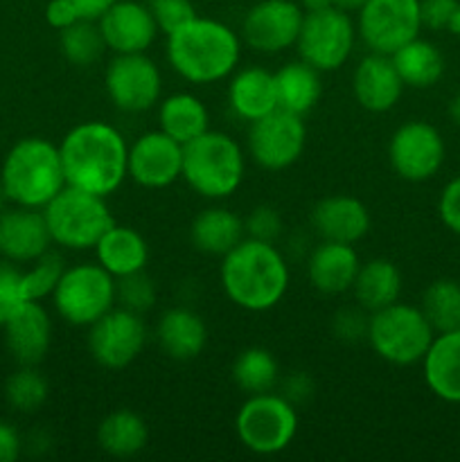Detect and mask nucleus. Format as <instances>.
<instances>
[{"mask_svg":"<svg viewBox=\"0 0 460 462\" xmlns=\"http://www.w3.org/2000/svg\"><path fill=\"white\" fill-rule=\"evenodd\" d=\"M59 153L70 188L111 197L129 179V143L108 122L88 120L72 126Z\"/></svg>","mask_w":460,"mask_h":462,"instance_id":"1","label":"nucleus"},{"mask_svg":"<svg viewBox=\"0 0 460 462\" xmlns=\"http://www.w3.org/2000/svg\"><path fill=\"white\" fill-rule=\"evenodd\" d=\"M221 289L239 310L262 314L284 300L289 291L287 257L275 244L244 237L221 257Z\"/></svg>","mask_w":460,"mask_h":462,"instance_id":"2","label":"nucleus"},{"mask_svg":"<svg viewBox=\"0 0 460 462\" xmlns=\"http://www.w3.org/2000/svg\"><path fill=\"white\" fill-rule=\"evenodd\" d=\"M167 61L180 79L206 86L228 79L242 59V39L216 18L194 16L167 34Z\"/></svg>","mask_w":460,"mask_h":462,"instance_id":"3","label":"nucleus"},{"mask_svg":"<svg viewBox=\"0 0 460 462\" xmlns=\"http://www.w3.org/2000/svg\"><path fill=\"white\" fill-rule=\"evenodd\" d=\"M0 183L12 206L43 210L66 188L59 144L39 135L18 140L5 156Z\"/></svg>","mask_w":460,"mask_h":462,"instance_id":"4","label":"nucleus"},{"mask_svg":"<svg viewBox=\"0 0 460 462\" xmlns=\"http://www.w3.org/2000/svg\"><path fill=\"white\" fill-rule=\"evenodd\" d=\"M246 174V153L242 144L224 131L207 129L183 147V174L198 197L219 201L233 197L244 183Z\"/></svg>","mask_w":460,"mask_h":462,"instance_id":"5","label":"nucleus"},{"mask_svg":"<svg viewBox=\"0 0 460 462\" xmlns=\"http://www.w3.org/2000/svg\"><path fill=\"white\" fill-rule=\"evenodd\" d=\"M433 337L436 329L424 311L409 302L397 300L383 310L370 311L365 341L379 359L397 368L422 364Z\"/></svg>","mask_w":460,"mask_h":462,"instance_id":"6","label":"nucleus"},{"mask_svg":"<svg viewBox=\"0 0 460 462\" xmlns=\"http://www.w3.org/2000/svg\"><path fill=\"white\" fill-rule=\"evenodd\" d=\"M50 237L68 251H93L102 235L115 224L106 197L66 185L43 208Z\"/></svg>","mask_w":460,"mask_h":462,"instance_id":"7","label":"nucleus"},{"mask_svg":"<svg viewBox=\"0 0 460 462\" xmlns=\"http://www.w3.org/2000/svg\"><path fill=\"white\" fill-rule=\"evenodd\" d=\"M298 406L280 393L248 395L235 418L239 442L255 456L282 454L298 436Z\"/></svg>","mask_w":460,"mask_h":462,"instance_id":"8","label":"nucleus"},{"mask_svg":"<svg viewBox=\"0 0 460 462\" xmlns=\"http://www.w3.org/2000/svg\"><path fill=\"white\" fill-rule=\"evenodd\" d=\"M57 314L72 328H90L117 302L115 278L97 262L66 266L52 291Z\"/></svg>","mask_w":460,"mask_h":462,"instance_id":"9","label":"nucleus"},{"mask_svg":"<svg viewBox=\"0 0 460 462\" xmlns=\"http://www.w3.org/2000/svg\"><path fill=\"white\" fill-rule=\"evenodd\" d=\"M356 39V23L352 21L350 12L332 5L305 14L296 50L302 61L314 66L318 72H332L345 66L354 52Z\"/></svg>","mask_w":460,"mask_h":462,"instance_id":"10","label":"nucleus"},{"mask_svg":"<svg viewBox=\"0 0 460 462\" xmlns=\"http://www.w3.org/2000/svg\"><path fill=\"white\" fill-rule=\"evenodd\" d=\"M422 32L419 0H368L356 12V34L370 52L395 54Z\"/></svg>","mask_w":460,"mask_h":462,"instance_id":"11","label":"nucleus"},{"mask_svg":"<svg viewBox=\"0 0 460 462\" xmlns=\"http://www.w3.org/2000/svg\"><path fill=\"white\" fill-rule=\"evenodd\" d=\"M104 88L117 111L144 113L161 102V68L147 52L115 54L104 72Z\"/></svg>","mask_w":460,"mask_h":462,"instance_id":"12","label":"nucleus"},{"mask_svg":"<svg viewBox=\"0 0 460 462\" xmlns=\"http://www.w3.org/2000/svg\"><path fill=\"white\" fill-rule=\"evenodd\" d=\"M147 338L143 314L124 307H113L90 325L86 343L95 364L106 370H122L143 355Z\"/></svg>","mask_w":460,"mask_h":462,"instance_id":"13","label":"nucleus"},{"mask_svg":"<svg viewBox=\"0 0 460 462\" xmlns=\"http://www.w3.org/2000/svg\"><path fill=\"white\" fill-rule=\"evenodd\" d=\"M305 144V120L282 108H275L248 126V156L266 171L289 170L302 156Z\"/></svg>","mask_w":460,"mask_h":462,"instance_id":"14","label":"nucleus"},{"mask_svg":"<svg viewBox=\"0 0 460 462\" xmlns=\"http://www.w3.org/2000/svg\"><path fill=\"white\" fill-rule=\"evenodd\" d=\"M445 138L433 125L410 120L397 126L388 143V161L392 171L409 183H424L433 179L445 165Z\"/></svg>","mask_w":460,"mask_h":462,"instance_id":"15","label":"nucleus"},{"mask_svg":"<svg viewBox=\"0 0 460 462\" xmlns=\"http://www.w3.org/2000/svg\"><path fill=\"white\" fill-rule=\"evenodd\" d=\"M302 18L305 12L298 0H260L244 16L242 36L257 52H284L296 45Z\"/></svg>","mask_w":460,"mask_h":462,"instance_id":"16","label":"nucleus"},{"mask_svg":"<svg viewBox=\"0 0 460 462\" xmlns=\"http://www.w3.org/2000/svg\"><path fill=\"white\" fill-rule=\"evenodd\" d=\"M183 174V144L161 129L147 131L129 144V179L147 189L170 188Z\"/></svg>","mask_w":460,"mask_h":462,"instance_id":"17","label":"nucleus"},{"mask_svg":"<svg viewBox=\"0 0 460 462\" xmlns=\"http://www.w3.org/2000/svg\"><path fill=\"white\" fill-rule=\"evenodd\" d=\"M97 25L106 48L115 54L147 52L161 32L152 9L140 0H117Z\"/></svg>","mask_w":460,"mask_h":462,"instance_id":"18","label":"nucleus"},{"mask_svg":"<svg viewBox=\"0 0 460 462\" xmlns=\"http://www.w3.org/2000/svg\"><path fill=\"white\" fill-rule=\"evenodd\" d=\"M48 224L43 210L14 206L0 215V255L14 264H32L50 251Z\"/></svg>","mask_w":460,"mask_h":462,"instance_id":"19","label":"nucleus"},{"mask_svg":"<svg viewBox=\"0 0 460 462\" xmlns=\"http://www.w3.org/2000/svg\"><path fill=\"white\" fill-rule=\"evenodd\" d=\"M404 81L388 54L368 52L352 72V95L370 113H388L397 106Z\"/></svg>","mask_w":460,"mask_h":462,"instance_id":"20","label":"nucleus"},{"mask_svg":"<svg viewBox=\"0 0 460 462\" xmlns=\"http://www.w3.org/2000/svg\"><path fill=\"white\" fill-rule=\"evenodd\" d=\"M5 343L18 365H39L52 343V320L39 300H27L5 320Z\"/></svg>","mask_w":460,"mask_h":462,"instance_id":"21","label":"nucleus"},{"mask_svg":"<svg viewBox=\"0 0 460 462\" xmlns=\"http://www.w3.org/2000/svg\"><path fill=\"white\" fill-rule=\"evenodd\" d=\"M373 217L361 199L350 194H332L320 199L311 210V228L327 242L356 244L368 235Z\"/></svg>","mask_w":460,"mask_h":462,"instance_id":"22","label":"nucleus"},{"mask_svg":"<svg viewBox=\"0 0 460 462\" xmlns=\"http://www.w3.org/2000/svg\"><path fill=\"white\" fill-rule=\"evenodd\" d=\"M359 266L361 260L354 244L320 239L307 260V278L318 293L338 296V293L350 291Z\"/></svg>","mask_w":460,"mask_h":462,"instance_id":"23","label":"nucleus"},{"mask_svg":"<svg viewBox=\"0 0 460 462\" xmlns=\"http://www.w3.org/2000/svg\"><path fill=\"white\" fill-rule=\"evenodd\" d=\"M156 338L170 359L192 361L206 350L207 325L197 311L188 307H171L158 319Z\"/></svg>","mask_w":460,"mask_h":462,"instance_id":"24","label":"nucleus"},{"mask_svg":"<svg viewBox=\"0 0 460 462\" xmlns=\"http://www.w3.org/2000/svg\"><path fill=\"white\" fill-rule=\"evenodd\" d=\"M422 373L437 400L460 404V329L433 337L422 359Z\"/></svg>","mask_w":460,"mask_h":462,"instance_id":"25","label":"nucleus"},{"mask_svg":"<svg viewBox=\"0 0 460 462\" xmlns=\"http://www.w3.org/2000/svg\"><path fill=\"white\" fill-rule=\"evenodd\" d=\"M228 104L233 113L248 125L269 116L278 108L273 72L262 66H248L235 70L228 84Z\"/></svg>","mask_w":460,"mask_h":462,"instance_id":"26","label":"nucleus"},{"mask_svg":"<svg viewBox=\"0 0 460 462\" xmlns=\"http://www.w3.org/2000/svg\"><path fill=\"white\" fill-rule=\"evenodd\" d=\"M95 262L108 271L113 278H126L147 269L149 244L131 226L113 224L95 244Z\"/></svg>","mask_w":460,"mask_h":462,"instance_id":"27","label":"nucleus"},{"mask_svg":"<svg viewBox=\"0 0 460 462\" xmlns=\"http://www.w3.org/2000/svg\"><path fill=\"white\" fill-rule=\"evenodd\" d=\"M246 237L244 219L228 208L212 206L198 212L189 226L192 246L203 255L224 257Z\"/></svg>","mask_w":460,"mask_h":462,"instance_id":"28","label":"nucleus"},{"mask_svg":"<svg viewBox=\"0 0 460 462\" xmlns=\"http://www.w3.org/2000/svg\"><path fill=\"white\" fill-rule=\"evenodd\" d=\"M320 75L323 72H318L302 59L289 61L282 68H278L273 72L278 108L305 117L323 97V79H320Z\"/></svg>","mask_w":460,"mask_h":462,"instance_id":"29","label":"nucleus"},{"mask_svg":"<svg viewBox=\"0 0 460 462\" xmlns=\"http://www.w3.org/2000/svg\"><path fill=\"white\" fill-rule=\"evenodd\" d=\"M158 129L185 147L210 129V113L194 93H171L158 104Z\"/></svg>","mask_w":460,"mask_h":462,"instance_id":"30","label":"nucleus"},{"mask_svg":"<svg viewBox=\"0 0 460 462\" xmlns=\"http://www.w3.org/2000/svg\"><path fill=\"white\" fill-rule=\"evenodd\" d=\"M354 293L356 305L365 311H377L392 305L401 296V273L395 262L386 257L361 262L359 273L350 289Z\"/></svg>","mask_w":460,"mask_h":462,"instance_id":"31","label":"nucleus"},{"mask_svg":"<svg viewBox=\"0 0 460 462\" xmlns=\"http://www.w3.org/2000/svg\"><path fill=\"white\" fill-rule=\"evenodd\" d=\"M97 445L113 458H133L147 447V422L135 411L117 409L108 413L97 427Z\"/></svg>","mask_w":460,"mask_h":462,"instance_id":"32","label":"nucleus"},{"mask_svg":"<svg viewBox=\"0 0 460 462\" xmlns=\"http://www.w3.org/2000/svg\"><path fill=\"white\" fill-rule=\"evenodd\" d=\"M391 59L404 86L410 88H431L445 75V54L436 43L419 36L391 54Z\"/></svg>","mask_w":460,"mask_h":462,"instance_id":"33","label":"nucleus"},{"mask_svg":"<svg viewBox=\"0 0 460 462\" xmlns=\"http://www.w3.org/2000/svg\"><path fill=\"white\" fill-rule=\"evenodd\" d=\"M230 377H233L235 386L246 395L269 393L280 382L278 359L266 347H246L233 361Z\"/></svg>","mask_w":460,"mask_h":462,"instance_id":"34","label":"nucleus"},{"mask_svg":"<svg viewBox=\"0 0 460 462\" xmlns=\"http://www.w3.org/2000/svg\"><path fill=\"white\" fill-rule=\"evenodd\" d=\"M419 310L436 334L460 329V282L451 278L433 280L422 293Z\"/></svg>","mask_w":460,"mask_h":462,"instance_id":"35","label":"nucleus"},{"mask_svg":"<svg viewBox=\"0 0 460 462\" xmlns=\"http://www.w3.org/2000/svg\"><path fill=\"white\" fill-rule=\"evenodd\" d=\"M59 50H61L63 59L77 68L95 66L99 59L106 52V43L99 32L97 21H86L79 18L72 23L70 27L59 32Z\"/></svg>","mask_w":460,"mask_h":462,"instance_id":"36","label":"nucleus"},{"mask_svg":"<svg viewBox=\"0 0 460 462\" xmlns=\"http://www.w3.org/2000/svg\"><path fill=\"white\" fill-rule=\"evenodd\" d=\"M50 386L36 365H21L5 382V400L18 413H36L45 404Z\"/></svg>","mask_w":460,"mask_h":462,"instance_id":"37","label":"nucleus"},{"mask_svg":"<svg viewBox=\"0 0 460 462\" xmlns=\"http://www.w3.org/2000/svg\"><path fill=\"white\" fill-rule=\"evenodd\" d=\"M63 271H66V262L52 248L36 257L32 262V269L23 273V291H25L27 300L43 302L45 298H52V291L57 289Z\"/></svg>","mask_w":460,"mask_h":462,"instance_id":"38","label":"nucleus"},{"mask_svg":"<svg viewBox=\"0 0 460 462\" xmlns=\"http://www.w3.org/2000/svg\"><path fill=\"white\" fill-rule=\"evenodd\" d=\"M115 293H117V302H120V307L135 311V314H144V311L152 310V307L156 305V298H158L156 282H153L144 271H140V273H131L126 275V278H117Z\"/></svg>","mask_w":460,"mask_h":462,"instance_id":"39","label":"nucleus"},{"mask_svg":"<svg viewBox=\"0 0 460 462\" xmlns=\"http://www.w3.org/2000/svg\"><path fill=\"white\" fill-rule=\"evenodd\" d=\"M27 302L23 291V271L14 266V262H0V325Z\"/></svg>","mask_w":460,"mask_h":462,"instance_id":"40","label":"nucleus"},{"mask_svg":"<svg viewBox=\"0 0 460 462\" xmlns=\"http://www.w3.org/2000/svg\"><path fill=\"white\" fill-rule=\"evenodd\" d=\"M144 3L152 9L153 18L158 23V30L165 36L174 32L176 27L183 25V23H188L189 18L197 16L192 0H144Z\"/></svg>","mask_w":460,"mask_h":462,"instance_id":"41","label":"nucleus"},{"mask_svg":"<svg viewBox=\"0 0 460 462\" xmlns=\"http://www.w3.org/2000/svg\"><path fill=\"white\" fill-rule=\"evenodd\" d=\"M244 228H246V237L275 244L280 239V235H282L284 224L282 217H280V212L275 208L257 206L244 219Z\"/></svg>","mask_w":460,"mask_h":462,"instance_id":"42","label":"nucleus"},{"mask_svg":"<svg viewBox=\"0 0 460 462\" xmlns=\"http://www.w3.org/2000/svg\"><path fill=\"white\" fill-rule=\"evenodd\" d=\"M368 319L370 311H365L363 307H345L334 316V334L341 341H363L368 334Z\"/></svg>","mask_w":460,"mask_h":462,"instance_id":"43","label":"nucleus"},{"mask_svg":"<svg viewBox=\"0 0 460 462\" xmlns=\"http://www.w3.org/2000/svg\"><path fill=\"white\" fill-rule=\"evenodd\" d=\"M460 0H419V16L422 27L433 32L449 30Z\"/></svg>","mask_w":460,"mask_h":462,"instance_id":"44","label":"nucleus"},{"mask_svg":"<svg viewBox=\"0 0 460 462\" xmlns=\"http://www.w3.org/2000/svg\"><path fill=\"white\" fill-rule=\"evenodd\" d=\"M437 215L445 228L460 237V176L451 179L442 188L440 199H437Z\"/></svg>","mask_w":460,"mask_h":462,"instance_id":"45","label":"nucleus"},{"mask_svg":"<svg viewBox=\"0 0 460 462\" xmlns=\"http://www.w3.org/2000/svg\"><path fill=\"white\" fill-rule=\"evenodd\" d=\"M45 21H48L50 27L61 32L70 27L72 23L79 21V14H77L75 5L70 0H50L45 5Z\"/></svg>","mask_w":460,"mask_h":462,"instance_id":"46","label":"nucleus"},{"mask_svg":"<svg viewBox=\"0 0 460 462\" xmlns=\"http://www.w3.org/2000/svg\"><path fill=\"white\" fill-rule=\"evenodd\" d=\"M23 451V440L16 429L9 422L0 420V462L18 460Z\"/></svg>","mask_w":460,"mask_h":462,"instance_id":"47","label":"nucleus"},{"mask_svg":"<svg viewBox=\"0 0 460 462\" xmlns=\"http://www.w3.org/2000/svg\"><path fill=\"white\" fill-rule=\"evenodd\" d=\"M311 391H314V383H311V379L307 377V374L298 373V374H291V377H287L282 395L298 406L300 402H305L307 397L311 395Z\"/></svg>","mask_w":460,"mask_h":462,"instance_id":"48","label":"nucleus"},{"mask_svg":"<svg viewBox=\"0 0 460 462\" xmlns=\"http://www.w3.org/2000/svg\"><path fill=\"white\" fill-rule=\"evenodd\" d=\"M75 5L79 18H86V21H99L117 0H70Z\"/></svg>","mask_w":460,"mask_h":462,"instance_id":"49","label":"nucleus"},{"mask_svg":"<svg viewBox=\"0 0 460 462\" xmlns=\"http://www.w3.org/2000/svg\"><path fill=\"white\" fill-rule=\"evenodd\" d=\"M298 5L302 7V12H318V9L332 7V0H298Z\"/></svg>","mask_w":460,"mask_h":462,"instance_id":"50","label":"nucleus"},{"mask_svg":"<svg viewBox=\"0 0 460 462\" xmlns=\"http://www.w3.org/2000/svg\"><path fill=\"white\" fill-rule=\"evenodd\" d=\"M332 3H334V7L343 9V12L356 14L365 3H368V0H332Z\"/></svg>","mask_w":460,"mask_h":462,"instance_id":"51","label":"nucleus"},{"mask_svg":"<svg viewBox=\"0 0 460 462\" xmlns=\"http://www.w3.org/2000/svg\"><path fill=\"white\" fill-rule=\"evenodd\" d=\"M449 117L455 126H460V93L449 102Z\"/></svg>","mask_w":460,"mask_h":462,"instance_id":"52","label":"nucleus"},{"mask_svg":"<svg viewBox=\"0 0 460 462\" xmlns=\"http://www.w3.org/2000/svg\"><path fill=\"white\" fill-rule=\"evenodd\" d=\"M451 34H455L460 39V5H458V12H455L454 21H451V27H449Z\"/></svg>","mask_w":460,"mask_h":462,"instance_id":"53","label":"nucleus"},{"mask_svg":"<svg viewBox=\"0 0 460 462\" xmlns=\"http://www.w3.org/2000/svg\"><path fill=\"white\" fill-rule=\"evenodd\" d=\"M7 203H9V199H7V194H5L3 183H0V215H3V212L7 210Z\"/></svg>","mask_w":460,"mask_h":462,"instance_id":"54","label":"nucleus"}]
</instances>
